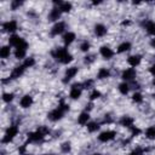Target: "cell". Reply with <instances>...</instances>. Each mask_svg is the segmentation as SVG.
Masks as SVG:
<instances>
[{
	"mask_svg": "<svg viewBox=\"0 0 155 155\" xmlns=\"http://www.w3.org/2000/svg\"><path fill=\"white\" fill-rule=\"evenodd\" d=\"M51 54L57 62H59L62 64H68L73 61V56L68 52V50L65 47H57L56 50H53L51 52Z\"/></svg>",
	"mask_w": 155,
	"mask_h": 155,
	"instance_id": "1",
	"label": "cell"
},
{
	"mask_svg": "<svg viewBox=\"0 0 155 155\" xmlns=\"http://www.w3.org/2000/svg\"><path fill=\"white\" fill-rule=\"evenodd\" d=\"M48 133V130L45 126H40L36 131L28 133V142H40Z\"/></svg>",
	"mask_w": 155,
	"mask_h": 155,
	"instance_id": "2",
	"label": "cell"
},
{
	"mask_svg": "<svg viewBox=\"0 0 155 155\" xmlns=\"http://www.w3.org/2000/svg\"><path fill=\"white\" fill-rule=\"evenodd\" d=\"M17 133H18V127H17L16 125L10 126V127L6 130V132H5V134H4L2 139H1V142H2L4 144H5V143H10V142L17 136Z\"/></svg>",
	"mask_w": 155,
	"mask_h": 155,
	"instance_id": "3",
	"label": "cell"
},
{
	"mask_svg": "<svg viewBox=\"0 0 155 155\" xmlns=\"http://www.w3.org/2000/svg\"><path fill=\"white\" fill-rule=\"evenodd\" d=\"M64 113H65V111H64L61 107H57L56 109L51 110V111L47 114V117H48L51 121H58V120H61V119L63 117Z\"/></svg>",
	"mask_w": 155,
	"mask_h": 155,
	"instance_id": "4",
	"label": "cell"
},
{
	"mask_svg": "<svg viewBox=\"0 0 155 155\" xmlns=\"http://www.w3.org/2000/svg\"><path fill=\"white\" fill-rule=\"evenodd\" d=\"M81 92H82V84H74V85H71L69 97L71 99H78V98H80Z\"/></svg>",
	"mask_w": 155,
	"mask_h": 155,
	"instance_id": "5",
	"label": "cell"
},
{
	"mask_svg": "<svg viewBox=\"0 0 155 155\" xmlns=\"http://www.w3.org/2000/svg\"><path fill=\"white\" fill-rule=\"evenodd\" d=\"M115 136H116V132L115 131H104V132H102L98 136V140L99 142H103V143H107V142L114 139Z\"/></svg>",
	"mask_w": 155,
	"mask_h": 155,
	"instance_id": "6",
	"label": "cell"
},
{
	"mask_svg": "<svg viewBox=\"0 0 155 155\" xmlns=\"http://www.w3.org/2000/svg\"><path fill=\"white\" fill-rule=\"evenodd\" d=\"M25 42V40L23 39V38H21L19 35H11L10 36V39H8V44H10V46H13V47H19V46H22L23 44Z\"/></svg>",
	"mask_w": 155,
	"mask_h": 155,
	"instance_id": "7",
	"label": "cell"
},
{
	"mask_svg": "<svg viewBox=\"0 0 155 155\" xmlns=\"http://www.w3.org/2000/svg\"><path fill=\"white\" fill-rule=\"evenodd\" d=\"M25 69H27V68H25V65H24L23 63H22L21 65H17L16 68H13V70H12V73H11V75H10V80H15V79H18L19 76H22Z\"/></svg>",
	"mask_w": 155,
	"mask_h": 155,
	"instance_id": "8",
	"label": "cell"
},
{
	"mask_svg": "<svg viewBox=\"0 0 155 155\" xmlns=\"http://www.w3.org/2000/svg\"><path fill=\"white\" fill-rule=\"evenodd\" d=\"M136 75H137L136 70H134L133 68H128V69H125V70L122 71L121 78H122L125 81H133L134 78H136Z\"/></svg>",
	"mask_w": 155,
	"mask_h": 155,
	"instance_id": "9",
	"label": "cell"
},
{
	"mask_svg": "<svg viewBox=\"0 0 155 155\" xmlns=\"http://www.w3.org/2000/svg\"><path fill=\"white\" fill-rule=\"evenodd\" d=\"M78 74V68L76 67H70V68H68L67 70H65V73H64V79H63V82L64 84H67L68 81H70L75 75Z\"/></svg>",
	"mask_w": 155,
	"mask_h": 155,
	"instance_id": "10",
	"label": "cell"
},
{
	"mask_svg": "<svg viewBox=\"0 0 155 155\" xmlns=\"http://www.w3.org/2000/svg\"><path fill=\"white\" fill-rule=\"evenodd\" d=\"M27 48H28V44H27V41H25L22 46H19V47L16 48V51H15V57L18 58V59L24 58V57H25V53H27Z\"/></svg>",
	"mask_w": 155,
	"mask_h": 155,
	"instance_id": "11",
	"label": "cell"
},
{
	"mask_svg": "<svg viewBox=\"0 0 155 155\" xmlns=\"http://www.w3.org/2000/svg\"><path fill=\"white\" fill-rule=\"evenodd\" d=\"M2 29L6 33H13L17 30V22L16 21H8L2 24Z\"/></svg>",
	"mask_w": 155,
	"mask_h": 155,
	"instance_id": "12",
	"label": "cell"
},
{
	"mask_svg": "<svg viewBox=\"0 0 155 155\" xmlns=\"http://www.w3.org/2000/svg\"><path fill=\"white\" fill-rule=\"evenodd\" d=\"M64 29H65V23H64V22H57V23L52 27L51 34H52V35H59V34H62V33L64 31Z\"/></svg>",
	"mask_w": 155,
	"mask_h": 155,
	"instance_id": "13",
	"label": "cell"
},
{
	"mask_svg": "<svg viewBox=\"0 0 155 155\" xmlns=\"http://www.w3.org/2000/svg\"><path fill=\"white\" fill-rule=\"evenodd\" d=\"M19 104H21V107L24 108V109L29 108V107L33 104V97H31L30 94H25V96H23V97L21 98Z\"/></svg>",
	"mask_w": 155,
	"mask_h": 155,
	"instance_id": "14",
	"label": "cell"
},
{
	"mask_svg": "<svg viewBox=\"0 0 155 155\" xmlns=\"http://www.w3.org/2000/svg\"><path fill=\"white\" fill-rule=\"evenodd\" d=\"M99 52H101L102 57H104L105 59H110L114 56V51L110 47H108V46H102L101 50H99Z\"/></svg>",
	"mask_w": 155,
	"mask_h": 155,
	"instance_id": "15",
	"label": "cell"
},
{
	"mask_svg": "<svg viewBox=\"0 0 155 155\" xmlns=\"http://www.w3.org/2000/svg\"><path fill=\"white\" fill-rule=\"evenodd\" d=\"M142 61V56L140 54H133V56H130L127 58V63L131 65V67H137Z\"/></svg>",
	"mask_w": 155,
	"mask_h": 155,
	"instance_id": "16",
	"label": "cell"
},
{
	"mask_svg": "<svg viewBox=\"0 0 155 155\" xmlns=\"http://www.w3.org/2000/svg\"><path fill=\"white\" fill-rule=\"evenodd\" d=\"M54 4L58 5V7L61 8L62 12H69L71 10V7H73V5L70 2H68V1H54Z\"/></svg>",
	"mask_w": 155,
	"mask_h": 155,
	"instance_id": "17",
	"label": "cell"
},
{
	"mask_svg": "<svg viewBox=\"0 0 155 155\" xmlns=\"http://www.w3.org/2000/svg\"><path fill=\"white\" fill-rule=\"evenodd\" d=\"M61 15H62L61 8H59V7H53V8L51 10L50 15H48V19H50V21H57V19L61 17Z\"/></svg>",
	"mask_w": 155,
	"mask_h": 155,
	"instance_id": "18",
	"label": "cell"
},
{
	"mask_svg": "<svg viewBox=\"0 0 155 155\" xmlns=\"http://www.w3.org/2000/svg\"><path fill=\"white\" fill-rule=\"evenodd\" d=\"M120 125L124 126V127H128V128H131V127L133 126V119H132L131 116L125 115V116H122V117L120 119Z\"/></svg>",
	"mask_w": 155,
	"mask_h": 155,
	"instance_id": "19",
	"label": "cell"
},
{
	"mask_svg": "<svg viewBox=\"0 0 155 155\" xmlns=\"http://www.w3.org/2000/svg\"><path fill=\"white\" fill-rule=\"evenodd\" d=\"M94 34L97 36H99V38L104 36L107 34V27L103 25V24H96L94 25Z\"/></svg>",
	"mask_w": 155,
	"mask_h": 155,
	"instance_id": "20",
	"label": "cell"
},
{
	"mask_svg": "<svg viewBox=\"0 0 155 155\" xmlns=\"http://www.w3.org/2000/svg\"><path fill=\"white\" fill-rule=\"evenodd\" d=\"M88 119H90V115L87 111H82L79 116H78V124L84 126V125H87L88 124Z\"/></svg>",
	"mask_w": 155,
	"mask_h": 155,
	"instance_id": "21",
	"label": "cell"
},
{
	"mask_svg": "<svg viewBox=\"0 0 155 155\" xmlns=\"http://www.w3.org/2000/svg\"><path fill=\"white\" fill-rule=\"evenodd\" d=\"M74 40H75V34L71 33V31H68V33H65V34L63 35V42H64L65 46L70 45Z\"/></svg>",
	"mask_w": 155,
	"mask_h": 155,
	"instance_id": "22",
	"label": "cell"
},
{
	"mask_svg": "<svg viewBox=\"0 0 155 155\" xmlns=\"http://www.w3.org/2000/svg\"><path fill=\"white\" fill-rule=\"evenodd\" d=\"M144 27H145V30L149 35H155V22L148 21L144 23Z\"/></svg>",
	"mask_w": 155,
	"mask_h": 155,
	"instance_id": "23",
	"label": "cell"
},
{
	"mask_svg": "<svg viewBox=\"0 0 155 155\" xmlns=\"http://www.w3.org/2000/svg\"><path fill=\"white\" fill-rule=\"evenodd\" d=\"M128 50H131V42H128V41H124V42H121V44L117 46V52H119V53L126 52V51H128Z\"/></svg>",
	"mask_w": 155,
	"mask_h": 155,
	"instance_id": "24",
	"label": "cell"
},
{
	"mask_svg": "<svg viewBox=\"0 0 155 155\" xmlns=\"http://www.w3.org/2000/svg\"><path fill=\"white\" fill-rule=\"evenodd\" d=\"M110 76V71H109V69H107V68H101L99 70H98V74H97V78L98 79H107V78H109Z\"/></svg>",
	"mask_w": 155,
	"mask_h": 155,
	"instance_id": "25",
	"label": "cell"
},
{
	"mask_svg": "<svg viewBox=\"0 0 155 155\" xmlns=\"http://www.w3.org/2000/svg\"><path fill=\"white\" fill-rule=\"evenodd\" d=\"M10 53H11V48H10V46H2L1 48H0V57L1 58H7V57H10Z\"/></svg>",
	"mask_w": 155,
	"mask_h": 155,
	"instance_id": "26",
	"label": "cell"
},
{
	"mask_svg": "<svg viewBox=\"0 0 155 155\" xmlns=\"http://www.w3.org/2000/svg\"><path fill=\"white\" fill-rule=\"evenodd\" d=\"M145 137L148 139H155V126H150L145 130Z\"/></svg>",
	"mask_w": 155,
	"mask_h": 155,
	"instance_id": "27",
	"label": "cell"
},
{
	"mask_svg": "<svg viewBox=\"0 0 155 155\" xmlns=\"http://www.w3.org/2000/svg\"><path fill=\"white\" fill-rule=\"evenodd\" d=\"M119 91H120L121 94H127L128 91H130V85L127 82H121L119 85Z\"/></svg>",
	"mask_w": 155,
	"mask_h": 155,
	"instance_id": "28",
	"label": "cell"
},
{
	"mask_svg": "<svg viewBox=\"0 0 155 155\" xmlns=\"http://www.w3.org/2000/svg\"><path fill=\"white\" fill-rule=\"evenodd\" d=\"M99 130V124L98 122H94V121H92V122H88L87 124V131L88 132H96V131H98Z\"/></svg>",
	"mask_w": 155,
	"mask_h": 155,
	"instance_id": "29",
	"label": "cell"
},
{
	"mask_svg": "<svg viewBox=\"0 0 155 155\" xmlns=\"http://www.w3.org/2000/svg\"><path fill=\"white\" fill-rule=\"evenodd\" d=\"M13 97H15L13 93H8V92H6V93L2 94V101H4L5 103H10V102L13 101Z\"/></svg>",
	"mask_w": 155,
	"mask_h": 155,
	"instance_id": "30",
	"label": "cell"
},
{
	"mask_svg": "<svg viewBox=\"0 0 155 155\" xmlns=\"http://www.w3.org/2000/svg\"><path fill=\"white\" fill-rule=\"evenodd\" d=\"M61 150H62L63 153H69V151L71 150V144H70L69 142H64V143H62V145H61Z\"/></svg>",
	"mask_w": 155,
	"mask_h": 155,
	"instance_id": "31",
	"label": "cell"
},
{
	"mask_svg": "<svg viewBox=\"0 0 155 155\" xmlns=\"http://www.w3.org/2000/svg\"><path fill=\"white\" fill-rule=\"evenodd\" d=\"M132 101H133V102H136V103H142L143 97H142V94H140L139 92H136V93H133V94H132Z\"/></svg>",
	"mask_w": 155,
	"mask_h": 155,
	"instance_id": "32",
	"label": "cell"
},
{
	"mask_svg": "<svg viewBox=\"0 0 155 155\" xmlns=\"http://www.w3.org/2000/svg\"><path fill=\"white\" fill-rule=\"evenodd\" d=\"M23 64L25 65V68H30V67H33L35 64V61H34V58L29 57V58H25V61L23 62Z\"/></svg>",
	"mask_w": 155,
	"mask_h": 155,
	"instance_id": "33",
	"label": "cell"
},
{
	"mask_svg": "<svg viewBox=\"0 0 155 155\" xmlns=\"http://www.w3.org/2000/svg\"><path fill=\"white\" fill-rule=\"evenodd\" d=\"M101 97V92L98 90H93L91 93H90V99L91 101H94V99H98Z\"/></svg>",
	"mask_w": 155,
	"mask_h": 155,
	"instance_id": "34",
	"label": "cell"
},
{
	"mask_svg": "<svg viewBox=\"0 0 155 155\" xmlns=\"http://www.w3.org/2000/svg\"><path fill=\"white\" fill-rule=\"evenodd\" d=\"M80 50L82 52H87L90 50V42L88 41H82L81 45H80Z\"/></svg>",
	"mask_w": 155,
	"mask_h": 155,
	"instance_id": "35",
	"label": "cell"
},
{
	"mask_svg": "<svg viewBox=\"0 0 155 155\" xmlns=\"http://www.w3.org/2000/svg\"><path fill=\"white\" fill-rule=\"evenodd\" d=\"M23 5V1H19V0H15V1H12L11 2V8L12 10H17L19 6H22Z\"/></svg>",
	"mask_w": 155,
	"mask_h": 155,
	"instance_id": "36",
	"label": "cell"
},
{
	"mask_svg": "<svg viewBox=\"0 0 155 155\" xmlns=\"http://www.w3.org/2000/svg\"><path fill=\"white\" fill-rule=\"evenodd\" d=\"M131 133H132L133 137H136V136L140 134V130H139L138 127H136V126H132V127H131Z\"/></svg>",
	"mask_w": 155,
	"mask_h": 155,
	"instance_id": "37",
	"label": "cell"
},
{
	"mask_svg": "<svg viewBox=\"0 0 155 155\" xmlns=\"http://www.w3.org/2000/svg\"><path fill=\"white\" fill-rule=\"evenodd\" d=\"M92 85H93V80H87L82 84V88H90Z\"/></svg>",
	"mask_w": 155,
	"mask_h": 155,
	"instance_id": "38",
	"label": "cell"
},
{
	"mask_svg": "<svg viewBox=\"0 0 155 155\" xmlns=\"http://www.w3.org/2000/svg\"><path fill=\"white\" fill-rule=\"evenodd\" d=\"M143 154V149L142 148H136L133 151H131L130 155H142Z\"/></svg>",
	"mask_w": 155,
	"mask_h": 155,
	"instance_id": "39",
	"label": "cell"
},
{
	"mask_svg": "<svg viewBox=\"0 0 155 155\" xmlns=\"http://www.w3.org/2000/svg\"><path fill=\"white\" fill-rule=\"evenodd\" d=\"M93 61H94V56H93V54L85 57V63H86V64H90V63H92Z\"/></svg>",
	"mask_w": 155,
	"mask_h": 155,
	"instance_id": "40",
	"label": "cell"
},
{
	"mask_svg": "<svg viewBox=\"0 0 155 155\" xmlns=\"http://www.w3.org/2000/svg\"><path fill=\"white\" fill-rule=\"evenodd\" d=\"M24 151H25V144H23V145L18 149V153H19V154H24Z\"/></svg>",
	"mask_w": 155,
	"mask_h": 155,
	"instance_id": "41",
	"label": "cell"
},
{
	"mask_svg": "<svg viewBox=\"0 0 155 155\" xmlns=\"http://www.w3.org/2000/svg\"><path fill=\"white\" fill-rule=\"evenodd\" d=\"M92 108H93V104H92V103H88V104L86 105V110H85V111H87V113H88V111H90Z\"/></svg>",
	"mask_w": 155,
	"mask_h": 155,
	"instance_id": "42",
	"label": "cell"
},
{
	"mask_svg": "<svg viewBox=\"0 0 155 155\" xmlns=\"http://www.w3.org/2000/svg\"><path fill=\"white\" fill-rule=\"evenodd\" d=\"M149 71H150V73H151V74L155 76V64H153V65L149 68Z\"/></svg>",
	"mask_w": 155,
	"mask_h": 155,
	"instance_id": "43",
	"label": "cell"
},
{
	"mask_svg": "<svg viewBox=\"0 0 155 155\" xmlns=\"http://www.w3.org/2000/svg\"><path fill=\"white\" fill-rule=\"evenodd\" d=\"M150 45H151V46H153V47L155 48V38H154V39L151 40V42H150Z\"/></svg>",
	"mask_w": 155,
	"mask_h": 155,
	"instance_id": "44",
	"label": "cell"
},
{
	"mask_svg": "<svg viewBox=\"0 0 155 155\" xmlns=\"http://www.w3.org/2000/svg\"><path fill=\"white\" fill-rule=\"evenodd\" d=\"M130 24V21H125V22H122V25H128Z\"/></svg>",
	"mask_w": 155,
	"mask_h": 155,
	"instance_id": "45",
	"label": "cell"
},
{
	"mask_svg": "<svg viewBox=\"0 0 155 155\" xmlns=\"http://www.w3.org/2000/svg\"><path fill=\"white\" fill-rule=\"evenodd\" d=\"M92 155H102V154H99V153H94V154H92Z\"/></svg>",
	"mask_w": 155,
	"mask_h": 155,
	"instance_id": "46",
	"label": "cell"
},
{
	"mask_svg": "<svg viewBox=\"0 0 155 155\" xmlns=\"http://www.w3.org/2000/svg\"><path fill=\"white\" fill-rule=\"evenodd\" d=\"M153 85L155 86V78H154V80H153Z\"/></svg>",
	"mask_w": 155,
	"mask_h": 155,
	"instance_id": "47",
	"label": "cell"
},
{
	"mask_svg": "<svg viewBox=\"0 0 155 155\" xmlns=\"http://www.w3.org/2000/svg\"><path fill=\"white\" fill-rule=\"evenodd\" d=\"M45 155H53V154H45Z\"/></svg>",
	"mask_w": 155,
	"mask_h": 155,
	"instance_id": "48",
	"label": "cell"
},
{
	"mask_svg": "<svg viewBox=\"0 0 155 155\" xmlns=\"http://www.w3.org/2000/svg\"><path fill=\"white\" fill-rule=\"evenodd\" d=\"M153 97H154V98H155V93H154V94H153Z\"/></svg>",
	"mask_w": 155,
	"mask_h": 155,
	"instance_id": "49",
	"label": "cell"
},
{
	"mask_svg": "<svg viewBox=\"0 0 155 155\" xmlns=\"http://www.w3.org/2000/svg\"><path fill=\"white\" fill-rule=\"evenodd\" d=\"M25 155H31V154H25Z\"/></svg>",
	"mask_w": 155,
	"mask_h": 155,
	"instance_id": "50",
	"label": "cell"
}]
</instances>
